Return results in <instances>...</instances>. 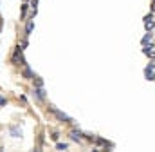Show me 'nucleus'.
I'll return each mask as SVG.
<instances>
[{
	"label": "nucleus",
	"instance_id": "f257e3e1",
	"mask_svg": "<svg viewBox=\"0 0 155 152\" xmlns=\"http://www.w3.org/2000/svg\"><path fill=\"white\" fill-rule=\"evenodd\" d=\"M31 31H33V22H29V24H27V35H29Z\"/></svg>",
	"mask_w": 155,
	"mask_h": 152
}]
</instances>
